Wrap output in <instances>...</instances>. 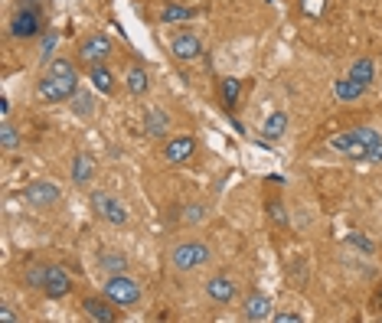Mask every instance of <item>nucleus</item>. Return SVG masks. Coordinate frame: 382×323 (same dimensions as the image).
Returning a JSON list of instances; mask_svg holds the SVG:
<instances>
[{
    "label": "nucleus",
    "instance_id": "f257e3e1",
    "mask_svg": "<svg viewBox=\"0 0 382 323\" xmlns=\"http://www.w3.org/2000/svg\"><path fill=\"white\" fill-rule=\"evenodd\" d=\"M76 92H79V72L69 59H53L36 82V98L49 101V105L53 101L76 98Z\"/></svg>",
    "mask_w": 382,
    "mask_h": 323
},
{
    "label": "nucleus",
    "instance_id": "f03ea898",
    "mask_svg": "<svg viewBox=\"0 0 382 323\" xmlns=\"http://www.w3.org/2000/svg\"><path fill=\"white\" fill-rule=\"evenodd\" d=\"M327 147L343 157H353V160H382V134L376 128H350L343 134H333Z\"/></svg>",
    "mask_w": 382,
    "mask_h": 323
},
{
    "label": "nucleus",
    "instance_id": "7ed1b4c3",
    "mask_svg": "<svg viewBox=\"0 0 382 323\" xmlns=\"http://www.w3.org/2000/svg\"><path fill=\"white\" fill-rule=\"evenodd\" d=\"M10 33L16 39H33L39 33H46V24H43V10L33 4V0H24L20 7H16L14 20H10Z\"/></svg>",
    "mask_w": 382,
    "mask_h": 323
},
{
    "label": "nucleus",
    "instance_id": "20e7f679",
    "mask_svg": "<svg viewBox=\"0 0 382 323\" xmlns=\"http://www.w3.org/2000/svg\"><path fill=\"white\" fill-rule=\"evenodd\" d=\"M101 291H105V297L111 300V304H118V307H131V304L141 300V284L128 275H108Z\"/></svg>",
    "mask_w": 382,
    "mask_h": 323
},
{
    "label": "nucleus",
    "instance_id": "39448f33",
    "mask_svg": "<svg viewBox=\"0 0 382 323\" xmlns=\"http://www.w3.org/2000/svg\"><path fill=\"white\" fill-rule=\"evenodd\" d=\"M209 245H203V242H180V245L170 252V265H174L176 271H193L199 268V265L209 262Z\"/></svg>",
    "mask_w": 382,
    "mask_h": 323
},
{
    "label": "nucleus",
    "instance_id": "423d86ee",
    "mask_svg": "<svg viewBox=\"0 0 382 323\" xmlns=\"http://www.w3.org/2000/svg\"><path fill=\"white\" fill-rule=\"evenodd\" d=\"M92 209L99 215H105L111 225H128V206H124L121 200H115V196H108V193H92Z\"/></svg>",
    "mask_w": 382,
    "mask_h": 323
},
{
    "label": "nucleus",
    "instance_id": "0eeeda50",
    "mask_svg": "<svg viewBox=\"0 0 382 323\" xmlns=\"http://www.w3.org/2000/svg\"><path fill=\"white\" fill-rule=\"evenodd\" d=\"M108 56H111V39L101 36V33L85 36L82 46H79V59H82L85 66H99V62H105Z\"/></svg>",
    "mask_w": 382,
    "mask_h": 323
},
{
    "label": "nucleus",
    "instance_id": "6e6552de",
    "mask_svg": "<svg viewBox=\"0 0 382 323\" xmlns=\"http://www.w3.org/2000/svg\"><path fill=\"white\" fill-rule=\"evenodd\" d=\"M26 202H30V206H36V209H49V206H56V202H59V186L56 183H49V180H33L30 186H26Z\"/></svg>",
    "mask_w": 382,
    "mask_h": 323
},
{
    "label": "nucleus",
    "instance_id": "1a4fd4ad",
    "mask_svg": "<svg viewBox=\"0 0 382 323\" xmlns=\"http://www.w3.org/2000/svg\"><path fill=\"white\" fill-rule=\"evenodd\" d=\"M69 291H72V277H69V271L59 268V265H49L46 281H43V294H46L49 300H62Z\"/></svg>",
    "mask_w": 382,
    "mask_h": 323
},
{
    "label": "nucleus",
    "instance_id": "9d476101",
    "mask_svg": "<svg viewBox=\"0 0 382 323\" xmlns=\"http://www.w3.org/2000/svg\"><path fill=\"white\" fill-rule=\"evenodd\" d=\"M242 317L248 323H261V320H271V300L265 297V294H248L242 304Z\"/></svg>",
    "mask_w": 382,
    "mask_h": 323
},
{
    "label": "nucleus",
    "instance_id": "9b49d317",
    "mask_svg": "<svg viewBox=\"0 0 382 323\" xmlns=\"http://www.w3.org/2000/svg\"><path fill=\"white\" fill-rule=\"evenodd\" d=\"M206 294H209V300H216V304H232L238 294V284L226 275H216L213 281H206Z\"/></svg>",
    "mask_w": 382,
    "mask_h": 323
},
{
    "label": "nucleus",
    "instance_id": "f8f14e48",
    "mask_svg": "<svg viewBox=\"0 0 382 323\" xmlns=\"http://www.w3.org/2000/svg\"><path fill=\"white\" fill-rule=\"evenodd\" d=\"M82 310H85V317L89 320H95V323H115L118 320V314L111 310V300H101V297H85L82 300Z\"/></svg>",
    "mask_w": 382,
    "mask_h": 323
},
{
    "label": "nucleus",
    "instance_id": "ddd939ff",
    "mask_svg": "<svg viewBox=\"0 0 382 323\" xmlns=\"http://www.w3.org/2000/svg\"><path fill=\"white\" fill-rule=\"evenodd\" d=\"M193 154H196V140H193L190 134H184V138H174L167 147H164V157H167L170 163H186Z\"/></svg>",
    "mask_w": 382,
    "mask_h": 323
},
{
    "label": "nucleus",
    "instance_id": "4468645a",
    "mask_svg": "<svg viewBox=\"0 0 382 323\" xmlns=\"http://www.w3.org/2000/svg\"><path fill=\"white\" fill-rule=\"evenodd\" d=\"M170 49H174V56L180 62H190L203 53V43H199V36H193V33H180V36H174Z\"/></svg>",
    "mask_w": 382,
    "mask_h": 323
},
{
    "label": "nucleus",
    "instance_id": "2eb2a0df",
    "mask_svg": "<svg viewBox=\"0 0 382 323\" xmlns=\"http://www.w3.org/2000/svg\"><path fill=\"white\" fill-rule=\"evenodd\" d=\"M72 180H76V186H89L95 180V157L92 154H76V160H72Z\"/></svg>",
    "mask_w": 382,
    "mask_h": 323
},
{
    "label": "nucleus",
    "instance_id": "dca6fc26",
    "mask_svg": "<svg viewBox=\"0 0 382 323\" xmlns=\"http://www.w3.org/2000/svg\"><path fill=\"white\" fill-rule=\"evenodd\" d=\"M170 128V118L164 115L161 108H147L144 111V134L147 138H164Z\"/></svg>",
    "mask_w": 382,
    "mask_h": 323
},
{
    "label": "nucleus",
    "instance_id": "f3484780",
    "mask_svg": "<svg viewBox=\"0 0 382 323\" xmlns=\"http://www.w3.org/2000/svg\"><path fill=\"white\" fill-rule=\"evenodd\" d=\"M363 92H366V85L363 82H356V78H340V82L333 85V95L340 101H356V98H363Z\"/></svg>",
    "mask_w": 382,
    "mask_h": 323
},
{
    "label": "nucleus",
    "instance_id": "a211bd4d",
    "mask_svg": "<svg viewBox=\"0 0 382 323\" xmlns=\"http://www.w3.org/2000/svg\"><path fill=\"white\" fill-rule=\"evenodd\" d=\"M89 78H92V85L99 88L101 95H111V92H115V76L105 69V62L92 66V69H89Z\"/></svg>",
    "mask_w": 382,
    "mask_h": 323
},
{
    "label": "nucleus",
    "instance_id": "6ab92c4d",
    "mask_svg": "<svg viewBox=\"0 0 382 323\" xmlns=\"http://www.w3.org/2000/svg\"><path fill=\"white\" fill-rule=\"evenodd\" d=\"M196 10L193 7H184V4H167L161 10V24H184V20H193Z\"/></svg>",
    "mask_w": 382,
    "mask_h": 323
},
{
    "label": "nucleus",
    "instance_id": "aec40b11",
    "mask_svg": "<svg viewBox=\"0 0 382 323\" xmlns=\"http://www.w3.org/2000/svg\"><path fill=\"white\" fill-rule=\"evenodd\" d=\"M284 131H288V115L284 111H275V115H268L265 128H261V134H265L268 140H278L284 138Z\"/></svg>",
    "mask_w": 382,
    "mask_h": 323
},
{
    "label": "nucleus",
    "instance_id": "412c9836",
    "mask_svg": "<svg viewBox=\"0 0 382 323\" xmlns=\"http://www.w3.org/2000/svg\"><path fill=\"white\" fill-rule=\"evenodd\" d=\"M99 265H101V271H108V275H124V271H128V258H124L121 252H101Z\"/></svg>",
    "mask_w": 382,
    "mask_h": 323
},
{
    "label": "nucleus",
    "instance_id": "4be33fe9",
    "mask_svg": "<svg viewBox=\"0 0 382 323\" xmlns=\"http://www.w3.org/2000/svg\"><path fill=\"white\" fill-rule=\"evenodd\" d=\"M238 92H242V82H238L236 76H229V78H222V82H219V98H222V105L229 108V111L236 108Z\"/></svg>",
    "mask_w": 382,
    "mask_h": 323
},
{
    "label": "nucleus",
    "instance_id": "5701e85b",
    "mask_svg": "<svg viewBox=\"0 0 382 323\" xmlns=\"http://www.w3.org/2000/svg\"><path fill=\"white\" fill-rule=\"evenodd\" d=\"M124 78H128V92L131 95H147V88H151V78H147V72L141 69V66H131Z\"/></svg>",
    "mask_w": 382,
    "mask_h": 323
},
{
    "label": "nucleus",
    "instance_id": "b1692460",
    "mask_svg": "<svg viewBox=\"0 0 382 323\" xmlns=\"http://www.w3.org/2000/svg\"><path fill=\"white\" fill-rule=\"evenodd\" d=\"M373 76H376V66H373V59H356L353 62V69H350V78H356V82H363L369 88V82H373Z\"/></svg>",
    "mask_w": 382,
    "mask_h": 323
},
{
    "label": "nucleus",
    "instance_id": "393cba45",
    "mask_svg": "<svg viewBox=\"0 0 382 323\" xmlns=\"http://www.w3.org/2000/svg\"><path fill=\"white\" fill-rule=\"evenodd\" d=\"M46 271H49V265H30V268L24 271V281L30 287H43V281H46Z\"/></svg>",
    "mask_w": 382,
    "mask_h": 323
},
{
    "label": "nucleus",
    "instance_id": "a878e982",
    "mask_svg": "<svg viewBox=\"0 0 382 323\" xmlns=\"http://www.w3.org/2000/svg\"><path fill=\"white\" fill-rule=\"evenodd\" d=\"M0 144H4V150H16L20 147V134H16V128L10 121H4V128H0Z\"/></svg>",
    "mask_w": 382,
    "mask_h": 323
},
{
    "label": "nucleus",
    "instance_id": "bb28decb",
    "mask_svg": "<svg viewBox=\"0 0 382 323\" xmlns=\"http://www.w3.org/2000/svg\"><path fill=\"white\" fill-rule=\"evenodd\" d=\"M268 215H271L278 225H288V209H284L281 200H268Z\"/></svg>",
    "mask_w": 382,
    "mask_h": 323
},
{
    "label": "nucleus",
    "instance_id": "cd10ccee",
    "mask_svg": "<svg viewBox=\"0 0 382 323\" xmlns=\"http://www.w3.org/2000/svg\"><path fill=\"white\" fill-rule=\"evenodd\" d=\"M76 111H79V115H82V118H89V115H92V111H95V101H92V95H89V92H76Z\"/></svg>",
    "mask_w": 382,
    "mask_h": 323
},
{
    "label": "nucleus",
    "instance_id": "c85d7f7f",
    "mask_svg": "<svg viewBox=\"0 0 382 323\" xmlns=\"http://www.w3.org/2000/svg\"><path fill=\"white\" fill-rule=\"evenodd\" d=\"M56 43H59V33H56V30L43 33V46H39V59L46 62V59H49V53L56 49Z\"/></svg>",
    "mask_w": 382,
    "mask_h": 323
},
{
    "label": "nucleus",
    "instance_id": "c756f323",
    "mask_svg": "<svg viewBox=\"0 0 382 323\" xmlns=\"http://www.w3.org/2000/svg\"><path fill=\"white\" fill-rule=\"evenodd\" d=\"M203 215H206V209L199 206V202H190V206H186V212H184V219H186V222H199Z\"/></svg>",
    "mask_w": 382,
    "mask_h": 323
},
{
    "label": "nucleus",
    "instance_id": "7c9ffc66",
    "mask_svg": "<svg viewBox=\"0 0 382 323\" xmlns=\"http://www.w3.org/2000/svg\"><path fill=\"white\" fill-rule=\"evenodd\" d=\"M346 242H350L353 248H363V252H366V255H373V252H376V245H373V242H369V239H363V235H350V239H346Z\"/></svg>",
    "mask_w": 382,
    "mask_h": 323
},
{
    "label": "nucleus",
    "instance_id": "2f4dec72",
    "mask_svg": "<svg viewBox=\"0 0 382 323\" xmlns=\"http://www.w3.org/2000/svg\"><path fill=\"white\" fill-rule=\"evenodd\" d=\"M0 320H7V323H14V320H20V317L14 314V307H10V304H4V307H0Z\"/></svg>",
    "mask_w": 382,
    "mask_h": 323
},
{
    "label": "nucleus",
    "instance_id": "473e14b6",
    "mask_svg": "<svg viewBox=\"0 0 382 323\" xmlns=\"http://www.w3.org/2000/svg\"><path fill=\"white\" fill-rule=\"evenodd\" d=\"M369 307H373L376 314H382V284L376 287V294H373V304H369Z\"/></svg>",
    "mask_w": 382,
    "mask_h": 323
},
{
    "label": "nucleus",
    "instance_id": "72a5a7b5",
    "mask_svg": "<svg viewBox=\"0 0 382 323\" xmlns=\"http://www.w3.org/2000/svg\"><path fill=\"white\" fill-rule=\"evenodd\" d=\"M271 320H278V323H298L301 317H298V314H275Z\"/></svg>",
    "mask_w": 382,
    "mask_h": 323
},
{
    "label": "nucleus",
    "instance_id": "f704fd0d",
    "mask_svg": "<svg viewBox=\"0 0 382 323\" xmlns=\"http://www.w3.org/2000/svg\"><path fill=\"white\" fill-rule=\"evenodd\" d=\"M268 183H275V186H281V183H284V177H281V173H271V177H268Z\"/></svg>",
    "mask_w": 382,
    "mask_h": 323
}]
</instances>
